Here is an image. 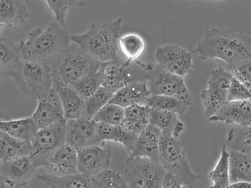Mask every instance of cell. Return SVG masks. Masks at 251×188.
Here are the masks:
<instances>
[{"mask_svg": "<svg viewBox=\"0 0 251 188\" xmlns=\"http://www.w3.org/2000/svg\"><path fill=\"white\" fill-rule=\"evenodd\" d=\"M100 63L71 43L50 66L52 81L72 86L87 75L98 71Z\"/></svg>", "mask_w": 251, "mask_h": 188, "instance_id": "4", "label": "cell"}, {"mask_svg": "<svg viewBox=\"0 0 251 188\" xmlns=\"http://www.w3.org/2000/svg\"><path fill=\"white\" fill-rule=\"evenodd\" d=\"M98 134L101 143L111 141L121 144L129 152L132 148L137 136L125 130L122 125L98 123Z\"/></svg>", "mask_w": 251, "mask_h": 188, "instance_id": "30", "label": "cell"}, {"mask_svg": "<svg viewBox=\"0 0 251 188\" xmlns=\"http://www.w3.org/2000/svg\"><path fill=\"white\" fill-rule=\"evenodd\" d=\"M30 143L2 132L0 137V163L30 155Z\"/></svg>", "mask_w": 251, "mask_h": 188, "instance_id": "31", "label": "cell"}, {"mask_svg": "<svg viewBox=\"0 0 251 188\" xmlns=\"http://www.w3.org/2000/svg\"><path fill=\"white\" fill-rule=\"evenodd\" d=\"M77 170L79 173L95 177L109 169L111 151L100 145H93L77 151Z\"/></svg>", "mask_w": 251, "mask_h": 188, "instance_id": "15", "label": "cell"}, {"mask_svg": "<svg viewBox=\"0 0 251 188\" xmlns=\"http://www.w3.org/2000/svg\"><path fill=\"white\" fill-rule=\"evenodd\" d=\"M166 173L159 163L145 158L128 157L124 177L129 188H161Z\"/></svg>", "mask_w": 251, "mask_h": 188, "instance_id": "8", "label": "cell"}, {"mask_svg": "<svg viewBox=\"0 0 251 188\" xmlns=\"http://www.w3.org/2000/svg\"><path fill=\"white\" fill-rule=\"evenodd\" d=\"M38 169L29 156L0 163V173L4 178V184L11 188L26 186L35 177Z\"/></svg>", "mask_w": 251, "mask_h": 188, "instance_id": "14", "label": "cell"}, {"mask_svg": "<svg viewBox=\"0 0 251 188\" xmlns=\"http://www.w3.org/2000/svg\"><path fill=\"white\" fill-rule=\"evenodd\" d=\"M71 34L53 20L43 29L31 30L26 39L17 44L21 57L46 63L50 67L71 44Z\"/></svg>", "mask_w": 251, "mask_h": 188, "instance_id": "2", "label": "cell"}, {"mask_svg": "<svg viewBox=\"0 0 251 188\" xmlns=\"http://www.w3.org/2000/svg\"><path fill=\"white\" fill-rule=\"evenodd\" d=\"M177 115L155 108H149L150 124L161 132L170 134L179 138L185 129V125Z\"/></svg>", "mask_w": 251, "mask_h": 188, "instance_id": "27", "label": "cell"}, {"mask_svg": "<svg viewBox=\"0 0 251 188\" xmlns=\"http://www.w3.org/2000/svg\"><path fill=\"white\" fill-rule=\"evenodd\" d=\"M0 188H7L6 185L4 184H2L0 185Z\"/></svg>", "mask_w": 251, "mask_h": 188, "instance_id": "43", "label": "cell"}, {"mask_svg": "<svg viewBox=\"0 0 251 188\" xmlns=\"http://www.w3.org/2000/svg\"><path fill=\"white\" fill-rule=\"evenodd\" d=\"M144 38L136 32H128L120 35L118 50L120 57L129 64H134L144 55L146 49Z\"/></svg>", "mask_w": 251, "mask_h": 188, "instance_id": "24", "label": "cell"}, {"mask_svg": "<svg viewBox=\"0 0 251 188\" xmlns=\"http://www.w3.org/2000/svg\"><path fill=\"white\" fill-rule=\"evenodd\" d=\"M95 188H129L124 177L108 169L95 177Z\"/></svg>", "mask_w": 251, "mask_h": 188, "instance_id": "38", "label": "cell"}, {"mask_svg": "<svg viewBox=\"0 0 251 188\" xmlns=\"http://www.w3.org/2000/svg\"><path fill=\"white\" fill-rule=\"evenodd\" d=\"M22 57L17 44L0 35V80L13 77Z\"/></svg>", "mask_w": 251, "mask_h": 188, "instance_id": "25", "label": "cell"}, {"mask_svg": "<svg viewBox=\"0 0 251 188\" xmlns=\"http://www.w3.org/2000/svg\"><path fill=\"white\" fill-rule=\"evenodd\" d=\"M149 124L148 106L135 104L125 109V118L122 126L129 133L138 136Z\"/></svg>", "mask_w": 251, "mask_h": 188, "instance_id": "29", "label": "cell"}, {"mask_svg": "<svg viewBox=\"0 0 251 188\" xmlns=\"http://www.w3.org/2000/svg\"><path fill=\"white\" fill-rule=\"evenodd\" d=\"M230 70L233 77L240 82L248 89L251 90V62L233 67Z\"/></svg>", "mask_w": 251, "mask_h": 188, "instance_id": "40", "label": "cell"}, {"mask_svg": "<svg viewBox=\"0 0 251 188\" xmlns=\"http://www.w3.org/2000/svg\"><path fill=\"white\" fill-rule=\"evenodd\" d=\"M179 138L162 132L159 148V163L166 172L178 177L186 185L192 186L200 177L192 170Z\"/></svg>", "mask_w": 251, "mask_h": 188, "instance_id": "6", "label": "cell"}, {"mask_svg": "<svg viewBox=\"0 0 251 188\" xmlns=\"http://www.w3.org/2000/svg\"><path fill=\"white\" fill-rule=\"evenodd\" d=\"M114 94L100 87L92 96L85 100L82 117L93 119L95 116L109 103Z\"/></svg>", "mask_w": 251, "mask_h": 188, "instance_id": "34", "label": "cell"}, {"mask_svg": "<svg viewBox=\"0 0 251 188\" xmlns=\"http://www.w3.org/2000/svg\"><path fill=\"white\" fill-rule=\"evenodd\" d=\"M195 52L180 46L169 44L157 47L154 57L157 65L164 70L183 77L193 68Z\"/></svg>", "mask_w": 251, "mask_h": 188, "instance_id": "12", "label": "cell"}, {"mask_svg": "<svg viewBox=\"0 0 251 188\" xmlns=\"http://www.w3.org/2000/svg\"><path fill=\"white\" fill-rule=\"evenodd\" d=\"M35 177L47 188H95V177L79 173L65 176H56L46 172H37Z\"/></svg>", "mask_w": 251, "mask_h": 188, "instance_id": "23", "label": "cell"}, {"mask_svg": "<svg viewBox=\"0 0 251 188\" xmlns=\"http://www.w3.org/2000/svg\"><path fill=\"white\" fill-rule=\"evenodd\" d=\"M251 99L227 101L214 116L208 120L228 124H236L243 128H250L251 124Z\"/></svg>", "mask_w": 251, "mask_h": 188, "instance_id": "19", "label": "cell"}, {"mask_svg": "<svg viewBox=\"0 0 251 188\" xmlns=\"http://www.w3.org/2000/svg\"><path fill=\"white\" fill-rule=\"evenodd\" d=\"M13 78L21 92L31 100L37 101L52 89L51 69L43 62L22 58Z\"/></svg>", "mask_w": 251, "mask_h": 188, "instance_id": "5", "label": "cell"}, {"mask_svg": "<svg viewBox=\"0 0 251 188\" xmlns=\"http://www.w3.org/2000/svg\"><path fill=\"white\" fill-rule=\"evenodd\" d=\"M52 88L58 96L67 120L83 117L85 100L71 86L59 82L52 81Z\"/></svg>", "mask_w": 251, "mask_h": 188, "instance_id": "21", "label": "cell"}, {"mask_svg": "<svg viewBox=\"0 0 251 188\" xmlns=\"http://www.w3.org/2000/svg\"><path fill=\"white\" fill-rule=\"evenodd\" d=\"M250 36L233 29L213 28L200 41L196 55L202 59L221 60L230 69L251 62Z\"/></svg>", "mask_w": 251, "mask_h": 188, "instance_id": "1", "label": "cell"}, {"mask_svg": "<svg viewBox=\"0 0 251 188\" xmlns=\"http://www.w3.org/2000/svg\"><path fill=\"white\" fill-rule=\"evenodd\" d=\"M228 169L230 183L251 181V156L244 151L228 152Z\"/></svg>", "mask_w": 251, "mask_h": 188, "instance_id": "28", "label": "cell"}, {"mask_svg": "<svg viewBox=\"0 0 251 188\" xmlns=\"http://www.w3.org/2000/svg\"><path fill=\"white\" fill-rule=\"evenodd\" d=\"M228 156V152L224 145L218 162L208 174V179L212 183L210 188H226L230 184Z\"/></svg>", "mask_w": 251, "mask_h": 188, "instance_id": "33", "label": "cell"}, {"mask_svg": "<svg viewBox=\"0 0 251 188\" xmlns=\"http://www.w3.org/2000/svg\"><path fill=\"white\" fill-rule=\"evenodd\" d=\"M1 134H2V132L0 131V137H1Z\"/></svg>", "mask_w": 251, "mask_h": 188, "instance_id": "44", "label": "cell"}, {"mask_svg": "<svg viewBox=\"0 0 251 188\" xmlns=\"http://www.w3.org/2000/svg\"><path fill=\"white\" fill-rule=\"evenodd\" d=\"M71 87L83 100H85L101 87L98 71L82 78Z\"/></svg>", "mask_w": 251, "mask_h": 188, "instance_id": "36", "label": "cell"}, {"mask_svg": "<svg viewBox=\"0 0 251 188\" xmlns=\"http://www.w3.org/2000/svg\"><path fill=\"white\" fill-rule=\"evenodd\" d=\"M226 188H251L250 182H239L230 183Z\"/></svg>", "mask_w": 251, "mask_h": 188, "instance_id": "42", "label": "cell"}, {"mask_svg": "<svg viewBox=\"0 0 251 188\" xmlns=\"http://www.w3.org/2000/svg\"><path fill=\"white\" fill-rule=\"evenodd\" d=\"M148 79L151 95L172 96L193 104L192 95L183 77L167 71L153 64L148 72Z\"/></svg>", "mask_w": 251, "mask_h": 188, "instance_id": "11", "label": "cell"}, {"mask_svg": "<svg viewBox=\"0 0 251 188\" xmlns=\"http://www.w3.org/2000/svg\"><path fill=\"white\" fill-rule=\"evenodd\" d=\"M232 78L231 72L222 66L211 72L206 88L201 94L204 115L207 119L214 116L228 101V92Z\"/></svg>", "mask_w": 251, "mask_h": 188, "instance_id": "10", "label": "cell"}, {"mask_svg": "<svg viewBox=\"0 0 251 188\" xmlns=\"http://www.w3.org/2000/svg\"><path fill=\"white\" fill-rule=\"evenodd\" d=\"M98 73L101 87L114 94L132 82L148 80V72L143 63L138 61L134 64H129L121 58L102 63Z\"/></svg>", "mask_w": 251, "mask_h": 188, "instance_id": "7", "label": "cell"}, {"mask_svg": "<svg viewBox=\"0 0 251 188\" xmlns=\"http://www.w3.org/2000/svg\"><path fill=\"white\" fill-rule=\"evenodd\" d=\"M192 104L179 99L166 95H151L147 106L169 112L177 115L184 114Z\"/></svg>", "mask_w": 251, "mask_h": 188, "instance_id": "32", "label": "cell"}, {"mask_svg": "<svg viewBox=\"0 0 251 188\" xmlns=\"http://www.w3.org/2000/svg\"><path fill=\"white\" fill-rule=\"evenodd\" d=\"M251 97V90L248 89L242 83L233 77L228 89L227 101L250 100Z\"/></svg>", "mask_w": 251, "mask_h": 188, "instance_id": "39", "label": "cell"}, {"mask_svg": "<svg viewBox=\"0 0 251 188\" xmlns=\"http://www.w3.org/2000/svg\"><path fill=\"white\" fill-rule=\"evenodd\" d=\"M151 95L148 80L136 81L116 92L109 103L117 104L124 109L135 104L147 106Z\"/></svg>", "mask_w": 251, "mask_h": 188, "instance_id": "20", "label": "cell"}, {"mask_svg": "<svg viewBox=\"0 0 251 188\" xmlns=\"http://www.w3.org/2000/svg\"><path fill=\"white\" fill-rule=\"evenodd\" d=\"M161 131L149 124L148 127L136 138L132 149L128 152V157L149 159L159 163V148Z\"/></svg>", "mask_w": 251, "mask_h": 188, "instance_id": "18", "label": "cell"}, {"mask_svg": "<svg viewBox=\"0 0 251 188\" xmlns=\"http://www.w3.org/2000/svg\"><path fill=\"white\" fill-rule=\"evenodd\" d=\"M186 186L178 177L166 172L161 188H186Z\"/></svg>", "mask_w": 251, "mask_h": 188, "instance_id": "41", "label": "cell"}, {"mask_svg": "<svg viewBox=\"0 0 251 188\" xmlns=\"http://www.w3.org/2000/svg\"><path fill=\"white\" fill-rule=\"evenodd\" d=\"M67 119L39 129L30 142L29 156L37 168H44L47 159L65 143Z\"/></svg>", "mask_w": 251, "mask_h": 188, "instance_id": "9", "label": "cell"}, {"mask_svg": "<svg viewBox=\"0 0 251 188\" xmlns=\"http://www.w3.org/2000/svg\"><path fill=\"white\" fill-rule=\"evenodd\" d=\"M125 118V109L114 103H109L93 118L98 123L120 126Z\"/></svg>", "mask_w": 251, "mask_h": 188, "instance_id": "35", "label": "cell"}, {"mask_svg": "<svg viewBox=\"0 0 251 188\" xmlns=\"http://www.w3.org/2000/svg\"><path fill=\"white\" fill-rule=\"evenodd\" d=\"M44 168L46 173L56 176L78 173L77 151L65 143L51 154Z\"/></svg>", "mask_w": 251, "mask_h": 188, "instance_id": "17", "label": "cell"}, {"mask_svg": "<svg viewBox=\"0 0 251 188\" xmlns=\"http://www.w3.org/2000/svg\"><path fill=\"white\" fill-rule=\"evenodd\" d=\"M45 2L52 13L54 22L61 27L67 29V17L77 1L74 0H47Z\"/></svg>", "mask_w": 251, "mask_h": 188, "instance_id": "37", "label": "cell"}, {"mask_svg": "<svg viewBox=\"0 0 251 188\" xmlns=\"http://www.w3.org/2000/svg\"><path fill=\"white\" fill-rule=\"evenodd\" d=\"M123 19L92 24L85 32L71 34V43L75 44L93 59L102 64L121 58L118 50Z\"/></svg>", "mask_w": 251, "mask_h": 188, "instance_id": "3", "label": "cell"}, {"mask_svg": "<svg viewBox=\"0 0 251 188\" xmlns=\"http://www.w3.org/2000/svg\"><path fill=\"white\" fill-rule=\"evenodd\" d=\"M38 131L31 117L0 120V131L15 139L31 142Z\"/></svg>", "mask_w": 251, "mask_h": 188, "instance_id": "26", "label": "cell"}, {"mask_svg": "<svg viewBox=\"0 0 251 188\" xmlns=\"http://www.w3.org/2000/svg\"><path fill=\"white\" fill-rule=\"evenodd\" d=\"M98 124L85 117L67 120L65 143L76 151L93 145H100Z\"/></svg>", "mask_w": 251, "mask_h": 188, "instance_id": "13", "label": "cell"}, {"mask_svg": "<svg viewBox=\"0 0 251 188\" xmlns=\"http://www.w3.org/2000/svg\"><path fill=\"white\" fill-rule=\"evenodd\" d=\"M30 16L27 5L20 0H0V33L3 26L15 27L25 24Z\"/></svg>", "mask_w": 251, "mask_h": 188, "instance_id": "22", "label": "cell"}, {"mask_svg": "<svg viewBox=\"0 0 251 188\" xmlns=\"http://www.w3.org/2000/svg\"><path fill=\"white\" fill-rule=\"evenodd\" d=\"M37 101L36 108L31 117L38 130L66 119L58 96L52 88Z\"/></svg>", "mask_w": 251, "mask_h": 188, "instance_id": "16", "label": "cell"}]
</instances>
